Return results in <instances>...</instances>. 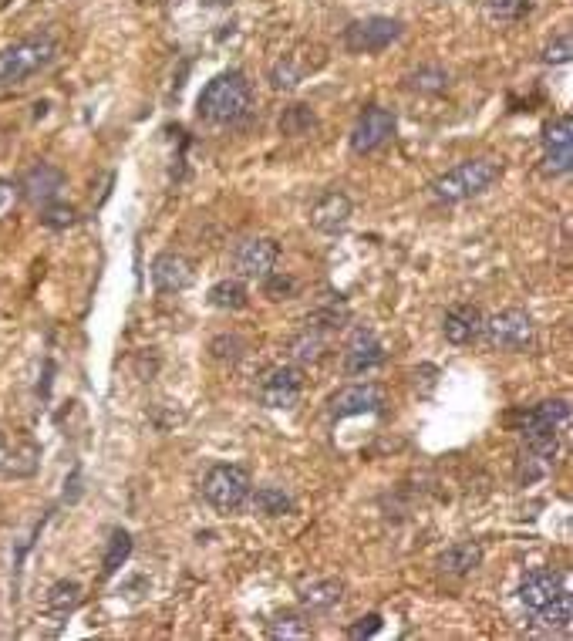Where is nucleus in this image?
Segmentation results:
<instances>
[{"label": "nucleus", "mask_w": 573, "mask_h": 641, "mask_svg": "<svg viewBox=\"0 0 573 641\" xmlns=\"http://www.w3.org/2000/svg\"><path fill=\"white\" fill-rule=\"evenodd\" d=\"M129 554H132V537L125 534V530H115L112 540H108V550H105L102 574H105V577L118 574V567H122L125 561H129Z\"/></svg>", "instance_id": "bb28decb"}, {"label": "nucleus", "mask_w": 573, "mask_h": 641, "mask_svg": "<svg viewBox=\"0 0 573 641\" xmlns=\"http://www.w3.org/2000/svg\"><path fill=\"white\" fill-rule=\"evenodd\" d=\"M408 88L418 95H439L449 88V71L439 68V65H425L408 75Z\"/></svg>", "instance_id": "a878e982"}, {"label": "nucleus", "mask_w": 573, "mask_h": 641, "mask_svg": "<svg viewBox=\"0 0 573 641\" xmlns=\"http://www.w3.org/2000/svg\"><path fill=\"white\" fill-rule=\"evenodd\" d=\"M152 284L159 294H179L193 284V264L183 254H159L152 260Z\"/></svg>", "instance_id": "2eb2a0df"}, {"label": "nucleus", "mask_w": 573, "mask_h": 641, "mask_svg": "<svg viewBox=\"0 0 573 641\" xmlns=\"http://www.w3.org/2000/svg\"><path fill=\"white\" fill-rule=\"evenodd\" d=\"M250 108H253V88L240 71L216 75L196 102L199 119H206L209 125H236L247 119Z\"/></svg>", "instance_id": "f257e3e1"}, {"label": "nucleus", "mask_w": 573, "mask_h": 641, "mask_svg": "<svg viewBox=\"0 0 573 641\" xmlns=\"http://www.w3.org/2000/svg\"><path fill=\"white\" fill-rule=\"evenodd\" d=\"M391 135H395V115H391V108L371 105L358 115V122H354L351 129V152L371 156V152H378L381 146H388Z\"/></svg>", "instance_id": "1a4fd4ad"}, {"label": "nucleus", "mask_w": 573, "mask_h": 641, "mask_svg": "<svg viewBox=\"0 0 573 641\" xmlns=\"http://www.w3.org/2000/svg\"><path fill=\"white\" fill-rule=\"evenodd\" d=\"M65 183H68V176L61 173L58 166H51V162H38V166H31L21 176V183H17V196H24V200L34 203V206H44V203L58 200V193L65 189Z\"/></svg>", "instance_id": "f8f14e48"}, {"label": "nucleus", "mask_w": 573, "mask_h": 641, "mask_svg": "<svg viewBox=\"0 0 573 641\" xmlns=\"http://www.w3.org/2000/svg\"><path fill=\"white\" fill-rule=\"evenodd\" d=\"M0 459H4V439H0Z\"/></svg>", "instance_id": "e433bc0d"}, {"label": "nucleus", "mask_w": 573, "mask_h": 641, "mask_svg": "<svg viewBox=\"0 0 573 641\" xmlns=\"http://www.w3.org/2000/svg\"><path fill=\"white\" fill-rule=\"evenodd\" d=\"M354 206L338 189H327V193L311 206V227L321 233H341L351 223Z\"/></svg>", "instance_id": "4468645a"}, {"label": "nucleus", "mask_w": 573, "mask_h": 641, "mask_svg": "<svg viewBox=\"0 0 573 641\" xmlns=\"http://www.w3.org/2000/svg\"><path fill=\"white\" fill-rule=\"evenodd\" d=\"M317 125L314 119V112L307 105H294V108H287V115L280 119V132L284 135H307Z\"/></svg>", "instance_id": "c85d7f7f"}, {"label": "nucleus", "mask_w": 573, "mask_h": 641, "mask_svg": "<svg viewBox=\"0 0 573 641\" xmlns=\"http://www.w3.org/2000/svg\"><path fill=\"white\" fill-rule=\"evenodd\" d=\"M573 169V119L557 115L543 129V173L547 176H567Z\"/></svg>", "instance_id": "9d476101"}, {"label": "nucleus", "mask_w": 573, "mask_h": 641, "mask_svg": "<svg viewBox=\"0 0 573 641\" xmlns=\"http://www.w3.org/2000/svg\"><path fill=\"white\" fill-rule=\"evenodd\" d=\"M58 58V41L51 34H31L0 48V88H17Z\"/></svg>", "instance_id": "7ed1b4c3"}, {"label": "nucleus", "mask_w": 573, "mask_h": 641, "mask_svg": "<svg viewBox=\"0 0 573 641\" xmlns=\"http://www.w3.org/2000/svg\"><path fill=\"white\" fill-rule=\"evenodd\" d=\"M570 422V405L563 399H550L523 412V436H540V432H560Z\"/></svg>", "instance_id": "a211bd4d"}, {"label": "nucleus", "mask_w": 573, "mask_h": 641, "mask_svg": "<svg viewBox=\"0 0 573 641\" xmlns=\"http://www.w3.org/2000/svg\"><path fill=\"white\" fill-rule=\"evenodd\" d=\"M263 291H267L270 301H287V297H294L297 281L284 274H270V277H263Z\"/></svg>", "instance_id": "72a5a7b5"}, {"label": "nucleus", "mask_w": 573, "mask_h": 641, "mask_svg": "<svg viewBox=\"0 0 573 641\" xmlns=\"http://www.w3.org/2000/svg\"><path fill=\"white\" fill-rule=\"evenodd\" d=\"M14 203H17V186L7 183V179H0V220L14 210Z\"/></svg>", "instance_id": "c9c22d12"}, {"label": "nucleus", "mask_w": 573, "mask_h": 641, "mask_svg": "<svg viewBox=\"0 0 573 641\" xmlns=\"http://www.w3.org/2000/svg\"><path fill=\"white\" fill-rule=\"evenodd\" d=\"M482 334H486L489 345L499 351H523L533 345L536 324L523 308H506L482 324Z\"/></svg>", "instance_id": "423d86ee"}, {"label": "nucleus", "mask_w": 573, "mask_h": 641, "mask_svg": "<svg viewBox=\"0 0 573 641\" xmlns=\"http://www.w3.org/2000/svg\"><path fill=\"white\" fill-rule=\"evenodd\" d=\"M247 301H250V294H247V287H243L240 277H226V281L209 287V304L220 308V311H243L247 308Z\"/></svg>", "instance_id": "b1692460"}, {"label": "nucleus", "mask_w": 573, "mask_h": 641, "mask_svg": "<svg viewBox=\"0 0 573 641\" xmlns=\"http://www.w3.org/2000/svg\"><path fill=\"white\" fill-rule=\"evenodd\" d=\"M304 395V372L297 365H277L260 378L257 399L263 409H294Z\"/></svg>", "instance_id": "6e6552de"}, {"label": "nucleus", "mask_w": 573, "mask_h": 641, "mask_svg": "<svg viewBox=\"0 0 573 641\" xmlns=\"http://www.w3.org/2000/svg\"><path fill=\"white\" fill-rule=\"evenodd\" d=\"M270 635L274 638H311V625L294 615H280L270 621Z\"/></svg>", "instance_id": "c756f323"}, {"label": "nucleus", "mask_w": 573, "mask_h": 641, "mask_svg": "<svg viewBox=\"0 0 573 641\" xmlns=\"http://www.w3.org/2000/svg\"><path fill=\"white\" fill-rule=\"evenodd\" d=\"M81 604V584L78 581H58L51 584V591L44 594V611L51 618H68Z\"/></svg>", "instance_id": "5701e85b"}, {"label": "nucleus", "mask_w": 573, "mask_h": 641, "mask_svg": "<svg viewBox=\"0 0 573 641\" xmlns=\"http://www.w3.org/2000/svg\"><path fill=\"white\" fill-rule=\"evenodd\" d=\"M41 223L51 230H68L75 223V206L68 203H44V213H41Z\"/></svg>", "instance_id": "7c9ffc66"}, {"label": "nucleus", "mask_w": 573, "mask_h": 641, "mask_svg": "<svg viewBox=\"0 0 573 641\" xmlns=\"http://www.w3.org/2000/svg\"><path fill=\"white\" fill-rule=\"evenodd\" d=\"M543 65H567L573 58V41L570 34H557L553 41H547V48H543Z\"/></svg>", "instance_id": "2f4dec72"}, {"label": "nucleus", "mask_w": 573, "mask_h": 641, "mask_svg": "<svg viewBox=\"0 0 573 641\" xmlns=\"http://www.w3.org/2000/svg\"><path fill=\"white\" fill-rule=\"evenodd\" d=\"M250 493H253L250 473L236 463H216L203 476V500L216 513H236L250 500Z\"/></svg>", "instance_id": "20e7f679"}, {"label": "nucleus", "mask_w": 573, "mask_h": 641, "mask_svg": "<svg viewBox=\"0 0 573 641\" xmlns=\"http://www.w3.org/2000/svg\"><path fill=\"white\" fill-rule=\"evenodd\" d=\"M563 594H567V577L560 571H533V574H526V581L520 584V601L526 611H533V615L557 598H563Z\"/></svg>", "instance_id": "ddd939ff"}, {"label": "nucleus", "mask_w": 573, "mask_h": 641, "mask_svg": "<svg viewBox=\"0 0 573 641\" xmlns=\"http://www.w3.org/2000/svg\"><path fill=\"white\" fill-rule=\"evenodd\" d=\"M499 176H503V162L479 156V159L459 162V166H452L449 173L432 179L429 189L439 203H462V200H472V196L486 193L489 186L499 183Z\"/></svg>", "instance_id": "f03ea898"}, {"label": "nucleus", "mask_w": 573, "mask_h": 641, "mask_svg": "<svg viewBox=\"0 0 573 641\" xmlns=\"http://www.w3.org/2000/svg\"><path fill=\"white\" fill-rule=\"evenodd\" d=\"M290 351H294L297 361H314V358H321L324 338H317V334H311V328H307V331L294 341V345H290Z\"/></svg>", "instance_id": "473e14b6"}, {"label": "nucleus", "mask_w": 573, "mask_h": 641, "mask_svg": "<svg viewBox=\"0 0 573 641\" xmlns=\"http://www.w3.org/2000/svg\"><path fill=\"white\" fill-rule=\"evenodd\" d=\"M378 631H381V615H368V618H361L358 625H351L348 635L351 638H371V635H378Z\"/></svg>", "instance_id": "f704fd0d"}, {"label": "nucleus", "mask_w": 573, "mask_h": 641, "mask_svg": "<svg viewBox=\"0 0 573 641\" xmlns=\"http://www.w3.org/2000/svg\"><path fill=\"white\" fill-rule=\"evenodd\" d=\"M250 496H253V507H257V513H263V517H284V513L294 510L290 493H284L280 486H260V490Z\"/></svg>", "instance_id": "393cba45"}, {"label": "nucleus", "mask_w": 573, "mask_h": 641, "mask_svg": "<svg viewBox=\"0 0 573 641\" xmlns=\"http://www.w3.org/2000/svg\"><path fill=\"white\" fill-rule=\"evenodd\" d=\"M341 598H344V584L338 577H324V581H314V584H304V588H300V604H304L307 611H327Z\"/></svg>", "instance_id": "4be33fe9"}, {"label": "nucleus", "mask_w": 573, "mask_h": 641, "mask_svg": "<svg viewBox=\"0 0 573 641\" xmlns=\"http://www.w3.org/2000/svg\"><path fill=\"white\" fill-rule=\"evenodd\" d=\"M540 0H482V21L493 27H509L526 21Z\"/></svg>", "instance_id": "aec40b11"}, {"label": "nucleus", "mask_w": 573, "mask_h": 641, "mask_svg": "<svg viewBox=\"0 0 573 641\" xmlns=\"http://www.w3.org/2000/svg\"><path fill=\"white\" fill-rule=\"evenodd\" d=\"M482 564V547L472 540H459V544L445 547L439 554V571L449 577H466Z\"/></svg>", "instance_id": "6ab92c4d"}, {"label": "nucleus", "mask_w": 573, "mask_h": 641, "mask_svg": "<svg viewBox=\"0 0 573 641\" xmlns=\"http://www.w3.org/2000/svg\"><path fill=\"white\" fill-rule=\"evenodd\" d=\"M381 361H385V348H381V341L375 338V334L358 331L351 338L348 351H344V372H348V375H368V372H375Z\"/></svg>", "instance_id": "f3484780"}, {"label": "nucleus", "mask_w": 573, "mask_h": 641, "mask_svg": "<svg viewBox=\"0 0 573 641\" xmlns=\"http://www.w3.org/2000/svg\"><path fill=\"white\" fill-rule=\"evenodd\" d=\"M405 34V24L398 21V17H361V21H354L344 27V48L351 54H378L391 48L398 38Z\"/></svg>", "instance_id": "39448f33"}, {"label": "nucleus", "mask_w": 573, "mask_h": 641, "mask_svg": "<svg viewBox=\"0 0 573 641\" xmlns=\"http://www.w3.org/2000/svg\"><path fill=\"white\" fill-rule=\"evenodd\" d=\"M304 54H307V48L304 51H290L274 65V71H270V81H274L277 92H290V88H297L300 81H304L317 68V65H311V61L304 58Z\"/></svg>", "instance_id": "412c9836"}, {"label": "nucleus", "mask_w": 573, "mask_h": 641, "mask_svg": "<svg viewBox=\"0 0 573 641\" xmlns=\"http://www.w3.org/2000/svg\"><path fill=\"white\" fill-rule=\"evenodd\" d=\"M536 621H540L543 628H560V631H567L570 628V621H573V601H570V591L563 594V598H557L553 604H547L543 611H536Z\"/></svg>", "instance_id": "cd10ccee"}, {"label": "nucleus", "mask_w": 573, "mask_h": 641, "mask_svg": "<svg viewBox=\"0 0 573 641\" xmlns=\"http://www.w3.org/2000/svg\"><path fill=\"white\" fill-rule=\"evenodd\" d=\"M277 243L267 240V237H247L236 243L230 264H233V274L240 277V281H263V277L274 274L277 267Z\"/></svg>", "instance_id": "0eeeda50"}, {"label": "nucleus", "mask_w": 573, "mask_h": 641, "mask_svg": "<svg viewBox=\"0 0 573 641\" xmlns=\"http://www.w3.org/2000/svg\"><path fill=\"white\" fill-rule=\"evenodd\" d=\"M381 405H385V392H381V385H375V382H354V385L338 388V392L331 395V402H327V412H331V419H351V415L381 412Z\"/></svg>", "instance_id": "9b49d317"}, {"label": "nucleus", "mask_w": 573, "mask_h": 641, "mask_svg": "<svg viewBox=\"0 0 573 641\" xmlns=\"http://www.w3.org/2000/svg\"><path fill=\"white\" fill-rule=\"evenodd\" d=\"M482 324H486V318L476 304H456V308L445 311L442 334L449 345H472L482 334Z\"/></svg>", "instance_id": "dca6fc26"}]
</instances>
